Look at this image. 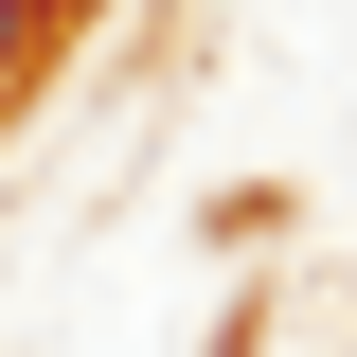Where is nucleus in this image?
<instances>
[{"label": "nucleus", "instance_id": "f257e3e1", "mask_svg": "<svg viewBox=\"0 0 357 357\" xmlns=\"http://www.w3.org/2000/svg\"><path fill=\"white\" fill-rule=\"evenodd\" d=\"M36 54H54V0H0V89L36 72Z\"/></svg>", "mask_w": 357, "mask_h": 357}, {"label": "nucleus", "instance_id": "f03ea898", "mask_svg": "<svg viewBox=\"0 0 357 357\" xmlns=\"http://www.w3.org/2000/svg\"><path fill=\"white\" fill-rule=\"evenodd\" d=\"M215 357H250V340H215Z\"/></svg>", "mask_w": 357, "mask_h": 357}]
</instances>
